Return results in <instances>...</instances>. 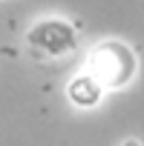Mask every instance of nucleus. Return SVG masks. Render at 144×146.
Listing matches in <instances>:
<instances>
[{"label": "nucleus", "instance_id": "nucleus-3", "mask_svg": "<svg viewBox=\"0 0 144 146\" xmlns=\"http://www.w3.org/2000/svg\"><path fill=\"white\" fill-rule=\"evenodd\" d=\"M66 95H69V100L75 103V106H81V109H92V106H98L101 103V95H104V89L87 75H75L69 80V86H66Z\"/></svg>", "mask_w": 144, "mask_h": 146}, {"label": "nucleus", "instance_id": "nucleus-2", "mask_svg": "<svg viewBox=\"0 0 144 146\" xmlns=\"http://www.w3.org/2000/svg\"><path fill=\"white\" fill-rule=\"evenodd\" d=\"M26 43L38 57H66L78 46V32L63 17H43L29 29Z\"/></svg>", "mask_w": 144, "mask_h": 146}, {"label": "nucleus", "instance_id": "nucleus-1", "mask_svg": "<svg viewBox=\"0 0 144 146\" xmlns=\"http://www.w3.org/2000/svg\"><path fill=\"white\" fill-rule=\"evenodd\" d=\"M135 52L121 43V40H104L98 46H92L89 57H87V75L101 86V89H121L135 78Z\"/></svg>", "mask_w": 144, "mask_h": 146}, {"label": "nucleus", "instance_id": "nucleus-4", "mask_svg": "<svg viewBox=\"0 0 144 146\" xmlns=\"http://www.w3.org/2000/svg\"><path fill=\"white\" fill-rule=\"evenodd\" d=\"M121 146H141V143H135V140H127V143H121Z\"/></svg>", "mask_w": 144, "mask_h": 146}]
</instances>
